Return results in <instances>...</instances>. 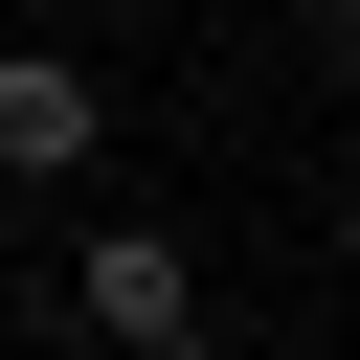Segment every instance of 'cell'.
<instances>
[{
  "label": "cell",
  "mask_w": 360,
  "mask_h": 360,
  "mask_svg": "<svg viewBox=\"0 0 360 360\" xmlns=\"http://www.w3.org/2000/svg\"><path fill=\"white\" fill-rule=\"evenodd\" d=\"M180 315H202V248L180 225H68V338L90 360H158Z\"/></svg>",
  "instance_id": "1"
},
{
  "label": "cell",
  "mask_w": 360,
  "mask_h": 360,
  "mask_svg": "<svg viewBox=\"0 0 360 360\" xmlns=\"http://www.w3.org/2000/svg\"><path fill=\"white\" fill-rule=\"evenodd\" d=\"M112 158V68L90 45H0V180H90Z\"/></svg>",
  "instance_id": "2"
},
{
  "label": "cell",
  "mask_w": 360,
  "mask_h": 360,
  "mask_svg": "<svg viewBox=\"0 0 360 360\" xmlns=\"http://www.w3.org/2000/svg\"><path fill=\"white\" fill-rule=\"evenodd\" d=\"M158 360H248V338H202V315H180V338H158Z\"/></svg>",
  "instance_id": "3"
}]
</instances>
